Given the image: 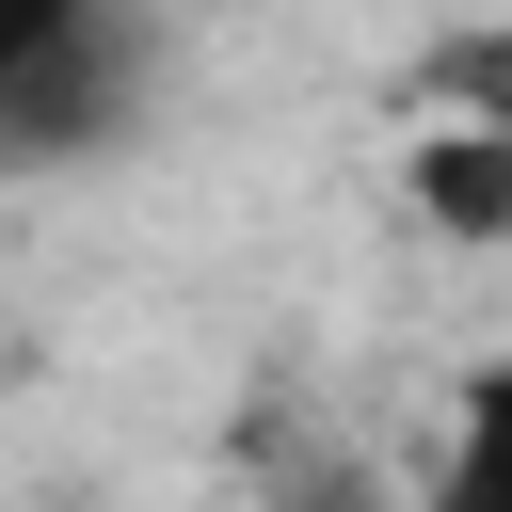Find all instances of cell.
Returning <instances> with one entry per match:
<instances>
[{
  "mask_svg": "<svg viewBox=\"0 0 512 512\" xmlns=\"http://www.w3.org/2000/svg\"><path fill=\"white\" fill-rule=\"evenodd\" d=\"M144 80H160V48H144V16L128 0H96L80 32H48L16 80H0V160L16 176H64V160H112L128 128H144Z\"/></svg>",
  "mask_w": 512,
  "mask_h": 512,
  "instance_id": "cell-1",
  "label": "cell"
},
{
  "mask_svg": "<svg viewBox=\"0 0 512 512\" xmlns=\"http://www.w3.org/2000/svg\"><path fill=\"white\" fill-rule=\"evenodd\" d=\"M80 16H96V0H0V80H16L48 32H80Z\"/></svg>",
  "mask_w": 512,
  "mask_h": 512,
  "instance_id": "cell-3",
  "label": "cell"
},
{
  "mask_svg": "<svg viewBox=\"0 0 512 512\" xmlns=\"http://www.w3.org/2000/svg\"><path fill=\"white\" fill-rule=\"evenodd\" d=\"M400 192H416V224H432L448 256H496V240H512V128H480V112L416 128V144H400Z\"/></svg>",
  "mask_w": 512,
  "mask_h": 512,
  "instance_id": "cell-2",
  "label": "cell"
}]
</instances>
